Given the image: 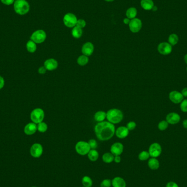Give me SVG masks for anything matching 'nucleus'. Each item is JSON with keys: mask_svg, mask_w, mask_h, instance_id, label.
Wrapping results in <instances>:
<instances>
[{"mask_svg": "<svg viewBox=\"0 0 187 187\" xmlns=\"http://www.w3.org/2000/svg\"><path fill=\"white\" fill-rule=\"evenodd\" d=\"M97 139L100 141H107L113 137L115 132L114 125L109 121L98 123L94 128Z\"/></svg>", "mask_w": 187, "mask_h": 187, "instance_id": "nucleus-1", "label": "nucleus"}, {"mask_svg": "<svg viewBox=\"0 0 187 187\" xmlns=\"http://www.w3.org/2000/svg\"><path fill=\"white\" fill-rule=\"evenodd\" d=\"M108 121L115 124L121 122L123 119V113L120 110L117 108L111 109L106 113Z\"/></svg>", "mask_w": 187, "mask_h": 187, "instance_id": "nucleus-2", "label": "nucleus"}, {"mask_svg": "<svg viewBox=\"0 0 187 187\" xmlns=\"http://www.w3.org/2000/svg\"><path fill=\"white\" fill-rule=\"evenodd\" d=\"M14 9L17 14L23 15L30 10V5L26 0H15L14 2Z\"/></svg>", "mask_w": 187, "mask_h": 187, "instance_id": "nucleus-3", "label": "nucleus"}, {"mask_svg": "<svg viewBox=\"0 0 187 187\" xmlns=\"http://www.w3.org/2000/svg\"><path fill=\"white\" fill-rule=\"evenodd\" d=\"M31 119L35 124L42 122L45 118V112L41 108H36L31 112Z\"/></svg>", "mask_w": 187, "mask_h": 187, "instance_id": "nucleus-4", "label": "nucleus"}, {"mask_svg": "<svg viewBox=\"0 0 187 187\" xmlns=\"http://www.w3.org/2000/svg\"><path fill=\"white\" fill-rule=\"evenodd\" d=\"M77 153L81 156H85L89 152L91 148L88 142L85 141H79L77 143L75 146Z\"/></svg>", "mask_w": 187, "mask_h": 187, "instance_id": "nucleus-5", "label": "nucleus"}, {"mask_svg": "<svg viewBox=\"0 0 187 187\" xmlns=\"http://www.w3.org/2000/svg\"><path fill=\"white\" fill-rule=\"evenodd\" d=\"M77 20L78 19L76 16L71 13L65 14L63 19L64 24L66 27L69 28H73L76 26Z\"/></svg>", "mask_w": 187, "mask_h": 187, "instance_id": "nucleus-6", "label": "nucleus"}, {"mask_svg": "<svg viewBox=\"0 0 187 187\" xmlns=\"http://www.w3.org/2000/svg\"><path fill=\"white\" fill-rule=\"evenodd\" d=\"M47 38V35L45 31L42 30H38L35 31L31 36V40L36 43H42L45 42Z\"/></svg>", "mask_w": 187, "mask_h": 187, "instance_id": "nucleus-7", "label": "nucleus"}, {"mask_svg": "<svg viewBox=\"0 0 187 187\" xmlns=\"http://www.w3.org/2000/svg\"><path fill=\"white\" fill-rule=\"evenodd\" d=\"M129 26V28L132 32L133 33L139 32L142 28V21L139 18H135L130 20Z\"/></svg>", "mask_w": 187, "mask_h": 187, "instance_id": "nucleus-8", "label": "nucleus"}, {"mask_svg": "<svg viewBox=\"0 0 187 187\" xmlns=\"http://www.w3.org/2000/svg\"><path fill=\"white\" fill-rule=\"evenodd\" d=\"M162 152L161 145L158 143H153L150 145L148 152L149 155L152 158H157L160 156Z\"/></svg>", "mask_w": 187, "mask_h": 187, "instance_id": "nucleus-9", "label": "nucleus"}, {"mask_svg": "<svg viewBox=\"0 0 187 187\" xmlns=\"http://www.w3.org/2000/svg\"><path fill=\"white\" fill-rule=\"evenodd\" d=\"M158 50L160 54L164 56H167L172 52V47L169 43L162 42L158 46Z\"/></svg>", "mask_w": 187, "mask_h": 187, "instance_id": "nucleus-10", "label": "nucleus"}, {"mask_svg": "<svg viewBox=\"0 0 187 187\" xmlns=\"http://www.w3.org/2000/svg\"><path fill=\"white\" fill-rule=\"evenodd\" d=\"M31 156L34 158H39L43 153V147L39 143H35L32 145L30 149Z\"/></svg>", "mask_w": 187, "mask_h": 187, "instance_id": "nucleus-11", "label": "nucleus"}, {"mask_svg": "<svg viewBox=\"0 0 187 187\" xmlns=\"http://www.w3.org/2000/svg\"><path fill=\"white\" fill-rule=\"evenodd\" d=\"M169 99L174 104H180L183 100V96L177 91H172L169 94Z\"/></svg>", "mask_w": 187, "mask_h": 187, "instance_id": "nucleus-12", "label": "nucleus"}, {"mask_svg": "<svg viewBox=\"0 0 187 187\" xmlns=\"http://www.w3.org/2000/svg\"><path fill=\"white\" fill-rule=\"evenodd\" d=\"M124 146L120 142L113 143L111 147V152L114 156H120L123 152Z\"/></svg>", "mask_w": 187, "mask_h": 187, "instance_id": "nucleus-13", "label": "nucleus"}, {"mask_svg": "<svg viewBox=\"0 0 187 187\" xmlns=\"http://www.w3.org/2000/svg\"><path fill=\"white\" fill-rule=\"evenodd\" d=\"M94 50V46L91 42H87L84 43L82 48V52L83 55L89 56H91Z\"/></svg>", "mask_w": 187, "mask_h": 187, "instance_id": "nucleus-14", "label": "nucleus"}, {"mask_svg": "<svg viewBox=\"0 0 187 187\" xmlns=\"http://www.w3.org/2000/svg\"><path fill=\"white\" fill-rule=\"evenodd\" d=\"M166 121L169 124L174 125L177 124L180 121V115L175 112H171L167 114L166 116Z\"/></svg>", "mask_w": 187, "mask_h": 187, "instance_id": "nucleus-15", "label": "nucleus"}, {"mask_svg": "<svg viewBox=\"0 0 187 187\" xmlns=\"http://www.w3.org/2000/svg\"><path fill=\"white\" fill-rule=\"evenodd\" d=\"M44 66L47 70L53 71L56 69L58 66V62L54 59H49L45 60L44 63Z\"/></svg>", "mask_w": 187, "mask_h": 187, "instance_id": "nucleus-16", "label": "nucleus"}, {"mask_svg": "<svg viewBox=\"0 0 187 187\" xmlns=\"http://www.w3.org/2000/svg\"><path fill=\"white\" fill-rule=\"evenodd\" d=\"M129 130L125 126H120L115 130V135L119 139H124L129 135Z\"/></svg>", "mask_w": 187, "mask_h": 187, "instance_id": "nucleus-17", "label": "nucleus"}, {"mask_svg": "<svg viewBox=\"0 0 187 187\" xmlns=\"http://www.w3.org/2000/svg\"><path fill=\"white\" fill-rule=\"evenodd\" d=\"M37 130V126L34 123H28L25 126L24 132L28 135L34 134Z\"/></svg>", "mask_w": 187, "mask_h": 187, "instance_id": "nucleus-18", "label": "nucleus"}, {"mask_svg": "<svg viewBox=\"0 0 187 187\" xmlns=\"http://www.w3.org/2000/svg\"><path fill=\"white\" fill-rule=\"evenodd\" d=\"M112 185L113 187H126V182L123 178L116 177L112 180Z\"/></svg>", "mask_w": 187, "mask_h": 187, "instance_id": "nucleus-19", "label": "nucleus"}, {"mask_svg": "<svg viewBox=\"0 0 187 187\" xmlns=\"http://www.w3.org/2000/svg\"><path fill=\"white\" fill-rule=\"evenodd\" d=\"M141 6L143 9L150 10H152L154 4L153 0H141Z\"/></svg>", "mask_w": 187, "mask_h": 187, "instance_id": "nucleus-20", "label": "nucleus"}, {"mask_svg": "<svg viewBox=\"0 0 187 187\" xmlns=\"http://www.w3.org/2000/svg\"><path fill=\"white\" fill-rule=\"evenodd\" d=\"M148 165L151 170H157L159 167V162L158 160L156 159V158H152L149 160L148 162Z\"/></svg>", "mask_w": 187, "mask_h": 187, "instance_id": "nucleus-21", "label": "nucleus"}, {"mask_svg": "<svg viewBox=\"0 0 187 187\" xmlns=\"http://www.w3.org/2000/svg\"><path fill=\"white\" fill-rule=\"evenodd\" d=\"M106 118V113L104 111H98L94 115V119L95 121H97L98 123L104 121Z\"/></svg>", "mask_w": 187, "mask_h": 187, "instance_id": "nucleus-22", "label": "nucleus"}, {"mask_svg": "<svg viewBox=\"0 0 187 187\" xmlns=\"http://www.w3.org/2000/svg\"><path fill=\"white\" fill-rule=\"evenodd\" d=\"M137 14V10L135 7H130L126 12V15L129 19H132L136 17Z\"/></svg>", "mask_w": 187, "mask_h": 187, "instance_id": "nucleus-23", "label": "nucleus"}, {"mask_svg": "<svg viewBox=\"0 0 187 187\" xmlns=\"http://www.w3.org/2000/svg\"><path fill=\"white\" fill-rule=\"evenodd\" d=\"M88 156L91 161H96L99 158V154L96 149H91L88 153Z\"/></svg>", "mask_w": 187, "mask_h": 187, "instance_id": "nucleus-24", "label": "nucleus"}, {"mask_svg": "<svg viewBox=\"0 0 187 187\" xmlns=\"http://www.w3.org/2000/svg\"><path fill=\"white\" fill-rule=\"evenodd\" d=\"M82 34H83L82 28H79L77 26L73 28L72 30V35L74 38H80L82 36Z\"/></svg>", "mask_w": 187, "mask_h": 187, "instance_id": "nucleus-25", "label": "nucleus"}, {"mask_svg": "<svg viewBox=\"0 0 187 187\" xmlns=\"http://www.w3.org/2000/svg\"><path fill=\"white\" fill-rule=\"evenodd\" d=\"M114 156L111 153H106L102 156V160L104 163L107 164L112 163L114 161Z\"/></svg>", "mask_w": 187, "mask_h": 187, "instance_id": "nucleus-26", "label": "nucleus"}, {"mask_svg": "<svg viewBox=\"0 0 187 187\" xmlns=\"http://www.w3.org/2000/svg\"><path fill=\"white\" fill-rule=\"evenodd\" d=\"M26 48L28 52L30 53H34L37 49L36 44L32 40H30L26 43Z\"/></svg>", "mask_w": 187, "mask_h": 187, "instance_id": "nucleus-27", "label": "nucleus"}, {"mask_svg": "<svg viewBox=\"0 0 187 187\" xmlns=\"http://www.w3.org/2000/svg\"><path fill=\"white\" fill-rule=\"evenodd\" d=\"M89 62L88 56L84 55L80 56L77 59V63L80 66H85Z\"/></svg>", "mask_w": 187, "mask_h": 187, "instance_id": "nucleus-28", "label": "nucleus"}, {"mask_svg": "<svg viewBox=\"0 0 187 187\" xmlns=\"http://www.w3.org/2000/svg\"><path fill=\"white\" fill-rule=\"evenodd\" d=\"M169 43L171 45H177L179 41V37L177 35L175 34H172L169 36L168 38Z\"/></svg>", "mask_w": 187, "mask_h": 187, "instance_id": "nucleus-29", "label": "nucleus"}, {"mask_svg": "<svg viewBox=\"0 0 187 187\" xmlns=\"http://www.w3.org/2000/svg\"><path fill=\"white\" fill-rule=\"evenodd\" d=\"M82 183L83 186L85 187H91L93 186V180L91 179L90 177H83L82 180Z\"/></svg>", "mask_w": 187, "mask_h": 187, "instance_id": "nucleus-30", "label": "nucleus"}, {"mask_svg": "<svg viewBox=\"0 0 187 187\" xmlns=\"http://www.w3.org/2000/svg\"><path fill=\"white\" fill-rule=\"evenodd\" d=\"M150 156L148 152L142 151L139 154V159L141 161H145L148 159Z\"/></svg>", "mask_w": 187, "mask_h": 187, "instance_id": "nucleus-31", "label": "nucleus"}, {"mask_svg": "<svg viewBox=\"0 0 187 187\" xmlns=\"http://www.w3.org/2000/svg\"><path fill=\"white\" fill-rule=\"evenodd\" d=\"M48 129V126L45 123L41 122L37 125V130L41 132H45Z\"/></svg>", "mask_w": 187, "mask_h": 187, "instance_id": "nucleus-32", "label": "nucleus"}, {"mask_svg": "<svg viewBox=\"0 0 187 187\" xmlns=\"http://www.w3.org/2000/svg\"><path fill=\"white\" fill-rule=\"evenodd\" d=\"M169 126V123L166 121H161L158 124V129L160 131H164Z\"/></svg>", "mask_w": 187, "mask_h": 187, "instance_id": "nucleus-33", "label": "nucleus"}, {"mask_svg": "<svg viewBox=\"0 0 187 187\" xmlns=\"http://www.w3.org/2000/svg\"><path fill=\"white\" fill-rule=\"evenodd\" d=\"M112 181L110 179H105L101 182V187H111Z\"/></svg>", "mask_w": 187, "mask_h": 187, "instance_id": "nucleus-34", "label": "nucleus"}, {"mask_svg": "<svg viewBox=\"0 0 187 187\" xmlns=\"http://www.w3.org/2000/svg\"><path fill=\"white\" fill-rule=\"evenodd\" d=\"M88 143L90 145V148L91 149H96L97 148V143L96 142V141L95 140H94V139H91L89 141H88Z\"/></svg>", "mask_w": 187, "mask_h": 187, "instance_id": "nucleus-35", "label": "nucleus"}, {"mask_svg": "<svg viewBox=\"0 0 187 187\" xmlns=\"http://www.w3.org/2000/svg\"><path fill=\"white\" fill-rule=\"evenodd\" d=\"M180 110L183 112H187V99H185L180 102Z\"/></svg>", "mask_w": 187, "mask_h": 187, "instance_id": "nucleus-36", "label": "nucleus"}, {"mask_svg": "<svg viewBox=\"0 0 187 187\" xmlns=\"http://www.w3.org/2000/svg\"><path fill=\"white\" fill-rule=\"evenodd\" d=\"M76 26L81 28H85L86 26V21L83 19H78L77 22Z\"/></svg>", "mask_w": 187, "mask_h": 187, "instance_id": "nucleus-37", "label": "nucleus"}, {"mask_svg": "<svg viewBox=\"0 0 187 187\" xmlns=\"http://www.w3.org/2000/svg\"><path fill=\"white\" fill-rule=\"evenodd\" d=\"M136 127V124L134 121H130L126 125V128L129 131H131L134 130Z\"/></svg>", "mask_w": 187, "mask_h": 187, "instance_id": "nucleus-38", "label": "nucleus"}, {"mask_svg": "<svg viewBox=\"0 0 187 187\" xmlns=\"http://www.w3.org/2000/svg\"><path fill=\"white\" fill-rule=\"evenodd\" d=\"M1 1L2 4L7 6L11 5L14 2V0H1Z\"/></svg>", "mask_w": 187, "mask_h": 187, "instance_id": "nucleus-39", "label": "nucleus"}, {"mask_svg": "<svg viewBox=\"0 0 187 187\" xmlns=\"http://www.w3.org/2000/svg\"><path fill=\"white\" fill-rule=\"evenodd\" d=\"M166 187H179L178 184L174 182H169L166 184Z\"/></svg>", "mask_w": 187, "mask_h": 187, "instance_id": "nucleus-40", "label": "nucleus"}, {"mask_svg": "<svg viewBox=\"0 0 187 187\" xmlns=\"http://www.w3.org/2000/svg\"><path fill=\"white\" fill-rule=\"evenodd\" d=\"M46 71H47V69H45V66L40 67L39 68V69H38V73H40V74H41V75L45 73Z\"/></svg>", "mask_w": 187, "mask_h": 187, "instance_id": "nucleus-41", "label": "nucleus"}, {"mask_svg": "<svg viewBox=\"0 0 187 187\" xmlns=\"http://www.w3.org/2000/svg\"><path fill=\"white\" fill-rule=\"evenodd\" d=\"M114 161L116 163H119L121 161V158L120 156H114Z\"/></svg>", "mask_w": 187, "mask_h": 187, "instance_id": "nucleus-42", "label": "nucleus"}, {"mask_svg": "<svg viewBox=\"0 0 187 187\" xmlns=\"http://www.w3.org/2000/svg\"><path fill=\"white\" fill-rule=\"evenodd\" d=\"M4 85V79L1 76H0V89H1Z\"/></svg>", "mask_w": 187, "mask_h": 187, "instance_id": "nucleus-43", "label": "nucleus"}, {"mask_svg": "<svg viewBox=\"0 0 187 187\" xmlns=\"http://www.w3.org/2000/svg\"><path fill=\"white\" fill-rule=\"evenodd\" d=\"M181 94L183 96V97H187V88H185L182 90Z\"/></svg>", "mask_w": 187, "mask_h": 187, "instance_id": "nucleus-44", "label": "nucleus"}, {"mask_svg": "<svg viewBox=\"0 0 187 187\" xmlns=\"http://www.w3.org/2000/svg\"><path fill=\"white\" fill-rule=\"evenodd\" d=\"M130 19H129L128 18H125L123 20V23H124L125 24H130Z\"/></svg>", "mask_w": 187, "mask_h": 187, "instance_id": "nucleus-45", "label": "nucleus"}, {"mask_svg": "<svg viewBox=\"0 0 187 187\" xmlns=\"http://www.w3.org/2000/svg\"><path fill=\"white\" fill-rule=\"evenodd\" d=\"M183 126L184 128L187 129V119H185L183 121Z\"/></svg>", "mask_w": 187, "mask_h": 187, "instance_id": "nucleus-46", "label": "nucleus"}, {"mask_svg": "<svg viewBox=\"0 0 187 187\" xmlns=\"http://www.w3.org/2000/svg\"><path fill=\"white\" fill-rule=\"evenodd\" d=\"M152 10L153 11H154V12H156V11L158 10V7L156 6H154L152 8Z\"/></svg>", "mask_w": 187, "mask_h": 187, "instance_id": "nucleus-47", "label": "nucleus"}, {"mask_svg": "<svg viewBox=\"0 0 187 187\" xmlns=\"http://www.w3.org/2000/svg\"><path fill=\"white\" fill-rule=\"evenodd\" d=\"M184 60L185 62H186V63L187 64V54L184 56Z\"/></svg>", "mask_w": 187, "mask_h": 187, "instance_id": "nucleus-48", "label": "nucleus"}, {"mask_svg": "<svg viewBox=\"0 0 187 187\" xmlns=\"http://www.w3.org/2000/svg\"><path fill=\"white\" fill-rule=\"evenodd\" d=\"M104 1H107V2H112V1H113L114 0H104Z\"/></svg>", "mask_w": 187, "mask_h": 187, "instance_id": "nucleus-49", "label": "nucleus"}, {"mask_svg": "<svg viewBox=\"0 0 187 187\" xmlns=\"http://www.w3.org/2000/svg\"></svg>", "mask_w": 187, "mask_h": 187, "instance_id": "nucleus-50", "label": "nucleus"}, {"mask_svg": "<svg viewBox=\"0 0 187 187\" xmlns=\"http://www.w3.org/2000/svg\"></svg>", "mask_w": 187, "mask_h": 187, "instance_id": "nucleus-51", "label": "nucleus"}, {"mask_svg": "<svg viewBox=\"0 0 187 187\" xmlns=\"http://www.w3.org/2000/svg\"></svg>", "mask_w": 187, "mask_h": 187, "instance_id": "nucleus-52", "label": "nucleus"}]
</instances>
